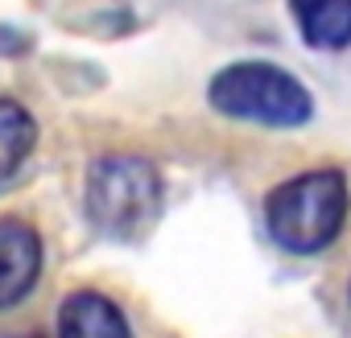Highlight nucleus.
Segmentation results:
<instances>
[{
	"label": "nucleus",
	"mask_w": 351,
	"mask_h": 338,
	"mask_svg": "<svg viewBox=\"0 0 351 338\" xmlns=\"http://www.w3.org/2000/svg\"><path fill=\"white\" fill-rule=\"evenodd\" d=\"M347 207L351 194L339 169H310V174L281 182L265 198V227L277 248L293 256H314L335 244L347 223Z\"/></svg>",
	"instance_id": "1"
},
{
	"label": "nucleus",
	"mask_w": 351,
	"mask_h": 338,
	"mask_svg": "<svg viewBox=\"0 0 351 338\" xmlns=\"http://www.w3.org/2000/svg\"><path fill=\"white\" fill-rule=\"evenodd\" d=\"M293 21L314 50H347L351 46V0H289Z\"/></svg>",
	"instance_id": "6"
},
{
	"label": "nucleus",
	"mask_w": 351,
	"mask_h": 338,
	"mask_svg": "<svg viewBox=\"0 0 351 338\" xmlns=\"http://www.w3.org/2000/svg\"><path fill=\"white\" fill-rule=\"evenodd\" d=\"M58 338H132L124 313L104 293L79 289L58 309Z\"/></svg>",
	"instance_id": "5"
},
{
	"label": "nucleus",
	"mask_w": 351,
	"mask_h": 338,
	"mask_svg": "<svg viewBox=\"0 0 351 338\" xmlns=\"http://www.w3.org/2000/svg\"><path fill=\"white\" fill-rule=\"evenodd\" d=\"M211 107L232 120H252L265 128H298L314 116L310 91L273 62H236L211 79Z\"/></svg>",
	"instance_id": "3"
},
{
	"label": "nucleus",
	"mask_w": 351,
	"mask_h": 338,
	"mask_svg": "<svg viewBox=\"0 0 351 338\" xmlns=\"http://www.w3.org/2000/svg\"><path fill=\"white\" fill-rule=\"evenodd\" d=\"M38 144V124L17 99H0V182L13 178Z\"/></svg>",
	"instance_id": "7"
},
{
	"label": "nucleus",
	"mask_w": 351,
	"mask_h": 338,
	"mask_svg": "<svg viewBox=\"0 0 351 338\" xmlns=\"http://www.w3.org/2000/svg\"><path fill=\"white\" fill-rule=\"evenodd\" d=\"M83 211L104 235L136 239L149 231V223L161 211V174L153 169V161L132 153L99 157L87 169Z\"/></svg>",
	"instance_id": "2"
},
{
	"label": "nucleus",
	"mask_w": 351,
	"mask_h": 338,
	"mask_svg": "<svg viewBox=\"0 0 351 338\" xmlns=\"http://www.w3.org/2000/svg\"><path fill=\"white\" fill-rule=\"evenodd\" d=\"M42 276V239L21 219H0V309L34 293Z\"/></svg>",
	"instance_id": "4"
}]
</instances>
